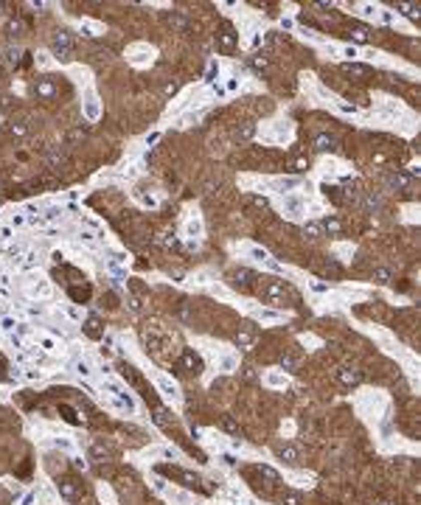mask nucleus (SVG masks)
<instances>
[{"mask_svg":"<svg viewBox=\"0 0 421 505\" xmlns=\"http://www.w3.org/2000/svg\"><path fill=\"white\" fill-rule=\"evenodd\" d=\"M51 51L57 54V59L71 62L73 59V34L71 31H57V34L51 37Z\"/></svg>","mask_w":421,"mask_h":505,"instance_id":"1","label":"nucleus"},{"mask_svg":"<svg viewBox=\"0 0 421 505\" xmlns=\"http://www.w3.org/2000/svg\"><path fill=\"white\" fill-rule=\"evenodd\" d=\"M34 96H37V99H45V101H51L54 96H57V79H54V76H43V79H37V85H34Z\"/></svg>","mask_w":421,"mask_h":505,"instance_id":"2","label":"nucleus"},{"mask_svg":"<svg viewBox=\"0 0 421 505\" xmlns=\"http://www.w3.org/2000/svg\"><path fill=\"white\" fill-rule=\"evenodd\" d=\"M177 370L180 373H200L202 359L194 354V351H183V356H180V362H177Z\"/></svg>","mask_w":421,"mask_h":505,"instance_id":"3","label":"nucleus"},{"mask_svg":"<svg viewBox=\"0 0 421 505\" xmlns=\"http://www.w3.org/2000/svg\"><path fill=\"white\" fill-rule=\"evenodd\" d=\"M216 48H219L222 54H233V48H236V34L228 23L222 26V34H216Z\"/></svg>","mask_w":421,"mask_h":505,"instance_id":"4","label":"nucleus"},{"mask_svg":"<svg viewBox=\"0 0 421 505\" xmlns=\"http://www.w3.org/2000/svg\"><path fill=\"white\" fill-rule=\"evenodd\" d=\"M337 379H340V384H345V387H357V384H362V373L354 368H343L340 373H337Z\"/></svg>","mask_w":421,"mask_h":505,"instance_id":"5","label":"nucleus"},{"mask_svg":"<svg viewBox=\"0 0 421 505\" xmlns=\"http://www.w3.org/2000/svg\"><path fill=\"white\" fill-rule=\"evenodd\" d=\"M79 491H82V485H79L76 480H71V477L59 480V494H62L65 499H76V497H79Z\"/></svg>","mask_w":421,"mask_h":505,"instance_id":"6","label":"nucleus"},{"mask_svg":"<svg viewBox=\"0 0 421 505\" xmlns=\"http://www.w3.org/2000/svg\"><path fill=\"white\" fill-rule=\"evenodd\" d=\"M85 334L90 337V340H101V337H104V326H101L99 317H87V323H85Z\"/></svg>","mask_w":421,"mask_h":505,"instance_id":"7","label":"nucleus"},{"mask_svg":"<svg viewBox=\"0 0 421 505\" xmlns=\"http://www.w3.org/2000/svg\"><path fill=\"white\" fill-rule=\"evenodd\" d=\"M278 457H281L284 463H298L300 452H298V446H292V443H286V446H281V449H278Z\"/></svg>","mask_w":421,"mask_h":505,"instance_id":"8","label":"nucleus"},{"mask_svg":"<svg viewBox=\"0 0 421 505\" xmlns=\"http://www.w3.org/2000/svg\"><path fill=\"white\" fill-rule=\"evenodd\" d=\"M253 340H256V334H253V328H242V331H239V334H236V345H239V348H250V345H253Z\"/></svg>","mask_w":421,"mask_h":505,"instance_id":"9","label":"nucleus"},{"mask_svg":"<svg viewBox=\"0 0 421 505\" xmlns=\"http://www.w3.org/2000/svg\"><path fill=\"white\" fill-rule=\"evenodd\" d=\"M314 146H317L320 152H331V149H337V141L331 135H317L314 138Z\"/></svg>","mask_w":421,"mask_h":505,"instance_id":"10","label":"nucleus"},{"mask_svg":"<svg viewBox=\"0 0 421 505\" xmlns=\"http://www.w3.org/2000/svg\"><path fill=\"white\" fill-rule=\"evenodd\" d=\"M166 20H169V26H172V29H177V31H188V20H186L183 15H180V12H172V15L166 17Z\"/></svg>","mask_w":421,"mask_h":505,"instance_id":"11","label":"nucleus"},{"mask_svg":"<svg viewBox=\"0 0 421 505\" xmlns=\"http://www.w3.org/2000/svg\"><path fill=\"white\" fill-rule=\"evenodd\" d=\"M45 160H48L51 169H57V166L65 163V152H62V149H51L48 155H45Z\"/></svg>","mask_w":421,"mask_h":505,"instance_id":"12","label":"nucleus"},{"mask_svg":"<svg viewBox=\"0 0 421 505\" xmlns=\"http://www.w3.org/2000/svg\"><path fill=\"white\" fill-rule=\"evenodd\" d=\"M253 132H256V127H253V124H242V127H236V141H250V138H253Z\"/></svg>","mask_w":421,"mask_h":505,"instance_id":"13","label":"nucleus"},{"mask_svg":"<svg viewBox=\"0 0 421 505\" xmlns=\"http://www.w3.org/2000/svg\"><path fill=\"white\" fill-rule=\"evenodd\" d=\"M387 183H390L393 188H404V185H410V174H401V171H399V174H390Z\"/></svg>","mask_w":421,"mask_h":505,"instance_id":"14","label":"nucleus"},{"mask_svg":"<svg viewBox=\"0 0 421 505\" xmlns=\"http://www.w3.org/2000/svg\"><path fill=\"white\" fill-rule=\"evenodd\" d=\"M345 73H351V76H362V79H368V76H371V68H365V65H345Z\"/></svg>","mask_w":421,"mask_h":505,"instance_id":"15","label":"nucleus"},{"mask_svg":"<svg viewBox=\"0 0 421 505\" xmlns=\"http://www.w3.org/2000/svg\"><path fill=\"white\" fill-rule=\"evenodd\" d=\"M351 40H354V43H368V40H371V34H368V29L357 26V29H351Z\"/></svg>","mask_w":421,"mask_h":505,"instance_id":"16","label":"nucleus"},{"mask_svg":"<svg viewBox=\"0 0 421 505\" xmlns=\"http://www.w3.org/2000/svg\"><path fill=\"white\" fill-rule=\"evenodd\" d=\"M379 205H382V197H379V194H368V197H365V208H368V211H379Z\"/></svg>","mask_w":421,"mask_h":505,"instance_id":"17","label":"nucleus"},{"mask_svg":"<svg viewBox=\"0 0 421 505\" xmlns=\"http://www.w3.org/2000/svg\"><path fill=\"white\" fill-rule=\"evenodd\" d=\"M59 413L65 415V421H71V424H82V418H79V415L73 413V410H71L68 404H62V407H59Z\"/></svg>","mask_w":421,"mask_h":505,"instance_id":"18","label":"nucleus"},{"mask_svg":"<svg viewBox=\"0 0 421 505\" xmlns=\"http://www.w3.org/2000/svg\"><path fill=\"white\" fill-rule=\"evenodd\" d=\"M258 474H261V477H267L270 483H278V471H275V469H270V466H258Z\"/></svg>","mask_w":421,"mask_h":505,"instance_id":"19","label":"nucleus"},{"mask_svg":"<svg viewBox=\"0 0 421 505\" xmlns=\"http://www.w3.org/2000/svg\"><path fill=\"white\" fill-rule=\"evenodd\" d=\"M303 233H306L312 242H317V239H320V225H306V228H303Z\"/></svg>","mask_w":421,"mask_h":505,"instance_id":"20","label":"nucleus"},{"mask_svg":"<svg viewBox=\"0 0 421 505\" xmlns=\"http://www.w3.org/2000/svg\"><path fill=\"white\" fill-rule=\"evenodd\" d=\"M222 427L228 429V432L239 435V424H236V421H233V418H230V415H225V418H222Z\"/></svg>","mask_w":421,"mask_h":505,"instance_id":"21","label":"nucleus"},{"mask_svg":"<svg viewBox=\"0 0 421 505\" xmlns=\"http://www.w3.org/2000/svg\"><path fill=\"white\" fill-rule=\"evenodd\" d=\"M71 298L73 300H87V298H90V289H87V286H82V289H71Z\"/></svg>","mask_w":421,"mask_h":505,"instance_id":"22","label":"nucleus"},{"mask_svg":"<svg viewBox=\"0 0 421 505\" xmlns=\"http://www.w3.org/2000/svg\"><path fill=\"white\" fill-rule=\"evenodd\" d=\"M93 455H96V457H107V455H113V449H110V446H101V443H96V446H93Z\"/></svg>","mask_w":421,"mask_h":505,"instance_id":"23","label":"nucleus"},{"mask_svg":"<svg viewBox=\"0 0 421 505\" xmlns=\"http://www.w3.org/2000/svg\"><path fill=\"white\" fill-rule=\"evenodd\" d=\"M253 68H256V71H267V68H270V62H267L264 57H253Z\"/></svg>","mask_w":421,"mask_h":505,"instance_id":"24","label":"nucleus"},{"mask_svg":"<svg viewBox=\"0 0 421 505\" xmlns=\"http://www.w3.org/2000/svg\"><path fill=\"white\" fill-rule=\"evenodd\" d=\"M281 368L292 370V368H295V356H292V354H284V356H281Z\"/></svg>","mask_w":421,"mask_h":505,"instance_id":"25","label":"nucleus"},{"mask_svg":"<svg viewBox=\"0 0 421 505\" xmlns=\"http://www.w3.org/2000/svg\"><path fill=\"white\" fill-rule=\"evenodd\" d=\"M9 132H12V135H17V138H23V135H26V127H23V124H12V127H9Z\"/></svg>","mask_w":421,"mask_h":505,"instance_id":"26","label":"nucleus"},{"mask_svg":"<svg viewBox=\"0 0 421 505\" xmlns=\"http://www.w3.org/2000/svg\"><path fill=\"white\" fill-rule=\"evenodd\" d=\"M399 9L404 12V15H410V17H415V12H418V9L413 6V3H399Z\"/></svg>","mask_w":421,"mask_h":505,"instance_id":"27","label":"nucleus"},{"mask_svg":"<svg viewBox=\"0 0 421 505\" xmlns=\"http://www.w3.org/2000/svg\"><path fill=\"white\" fill-rule=\"evenodd\" d=\"M376 281L379 284H387L390 281V270H376Z\"/></svg>","mask_w":421,"mask_h":505,"instance_id":"28","label":"nucleus"},{"mask_svg":"<svg viewBox=\"0 0 421 505\" xmlns=\"http://www.w3.org/2000/svg\"><path fill=\"white\" fill-rule=\"evenodd\" d=\"M326 228L331 230V233H340V222H337V219H326Z\"/></svg>","mask_w":421,"mask_h":505,"instance_id":"29","label":"nucleus"},{"mask_svg":"<svg viewBox=\"0 0 421 505\" xmlns=\"http://www.w3.org/2000/svg\"><path fill=\"white\" fill-rule=\"evenodd\" d=\"M284 502H286V505H300V497H298V494H286Z\"/></svg>","mask_w":421,"mask_h":505,"instance_id":"30","label":"nucleus"}]
</instances>
